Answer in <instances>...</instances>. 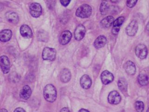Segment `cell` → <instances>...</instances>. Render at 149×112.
I'll return each mask as SVG.
<instances>
[{
	"label": "cell",
	"instance_id": "obj_1",
	"mask_svg": "<svg viewBox=\"0 0 149 112\" xmlns=\"http://www.w3.org/2000/svg\"><path fill=\"white\" fill-rule=\"evenodd\" d=\"M44 99L49 102H55L57 97V91L55 86L51 84H48L44 88L43 91Z\"/></svg>",
	"mask_w": 149,
	"mask_h": 112
},
{
	"label": "cell",
	"instance_id": "obj_2",
	"mask_svg": "<svg viewBox=\"0 0 149 112\" xmlns=\"http://www.w3.org/2000/svg\"><path fill=\"white\" fill-rule=\"evenodd\" d=\"M92 13V8L88 4L82 5L77 8L76 12V15L78 18H86L91 16Z\"/></svg>",
	"mask_w": 149,
	"mask_h": 112
},
{
	"label": "cell",
	"instance_id": "obj_3",
	"mask_svg": "<svg viewBox=\"0 0 149 112\" xmlns=\"http://www.w3.org/2000/svg\"><path fill=\"white\" fill-rule=\"evenodd\" d=\"M56 51L54 48L45 47L43 49L42 57L45 60L53 61L56 59Z\"/></svg>",
	"mask_w": 149,
	"mask_h": 112
},
{
	"label": "cell",
	"instance_id": "obj_4",
	"mask_svg": "<svg viewBox=\"0 0 149 112\" xmlns=\"http://www.w3.org/2000/svg\"><path fill=\"white\" fill-rule=\"evenodd\" d=\"M29 12L33 17L37 18L42 15V8L40 4L34 2L29 6Z\"/></svg>",
	"mask_w": 149,
	"mask_h": 112
},
{
	"label": "cell",
	"instance_id": "obj_5",
	"mask_svg": "<svg viewBox=\"0 0 149 112\" xmlns=\"http://www.w3.org/2000/svg\"><path fill=\"white\" fill-rule=\"evenodd\" d=\"M135 53L139 58L143 60L145 59L147 56L148 50L144 44H139L136 46L135 49Z\"/></svg>",
	"mask_w": 149,
	"mask_h": 112
},
{
	"label": "cell",
	"instance_id": "obj_6",
	"mask_svg": "<svg viewBox=\"0 0 149 112\" xmlns=\"http://www.w3.org/2000/svg\"><path fill=\"white\" fill-rule=\"evenodd\" d=\"M0 67L4 74H7L9 72L10 69V61L7 56H2L0 57Z\"/></svg>",
	"mask_w": 149,
	"mask_h": 112
},
{
	"label": "cell",
	"instance_id": "obj_7",
	"mask_svg": "<svg viewBox=\"0 0 149 112\" xmlns=\"http://www.w3.org/2000/svg\"><path fill=\"white\" fill-rule=\"evenodd\" d=\"M138 23L136 20H133L126 28V32L129 36H134L138 30Z\"/></svg>",
	"mask_w": 149,
	"mask_h": 112
},
{
	"label": "cell",
	"instance_id": "obj_8",
	"mask_svg": "<svg viewBox=\"0 0 149 112\" xmlns=\"http://www.w3.org/2000/svg\"><path fill=\"white\" fill-rule=\"evenodd\" d=\"M108 100L110 104L117 105L121 102V96L117 91H112L109 94Z\"/></svg>",
	"mask_w": 149,
	"mask_h": 112
},
{
	"label": "cell",
	"instance_id": "obj_9",
	"mask_svg": "<svg viewBox=\"0 0 149 112\" xmlns=\"http://www.w3.org/2000/svg\"><path fill=\"white\" fill-rule=\"evenodd\" d=\"M72 36V34L70 31L66 30L63 32L60 36L59 38L60 43L62 45L67 44L71 40Z\"/></svg>",
	"mask_w": 149,
	"mask_h": 112
},
{
	"label": "cell",
	"instance_id": "obj_10",
	"mask_svg": "<svg viewBox=\"0 0 149 112\" xmlns=\"http://www.w3.org/2000/svg\"><path fill=\"white\" fill-rule=\"evenodd\" d=\"M102 82L104 85H108L113 81L114 80L113 75L108 71H104L101 75Z\"/></svg>",
	"mask_w": 149,
	"mask_h": 112
},
{
	"label": "cell",
	"instance_id": "obj_11",
	"mask_svg": "<svg viewBox=\"0 0 149 112\" xmlns=\"http://www.w3.org/2000/svg\"><path fill=\"white\" fill-rule=\"evenodd\" d=\"M86 30L85 28L83 25L80 24L76 28L74 31V38L77 41L81 40L84 38L85 35Z\"/></svg>",
	"mask_w": 149,
	"mask_h": 112
},
{
	"label": "cell",
	"instance_id": "obj_12",
	"mask_svg": "<svg viewBox=\"0 0 149 112\" xmlns=\"http://www.w3.org/2000/svg\"><path fill=\"white\" fill-rule=\"evenodd\" d=\"M126 72L130 75H133L136 72V68L133 62L128 61L123 66Z\"/></svg>",
	"mask_w": 149,
	"mask_h": 112
},
{
	"label": "cell",
	"instance_id": "obj_13",
	"mask_svg": "<svg viewBox=\"0 0 149 112\" xmlns=\"http://www.w3.org/2000/svg\"><path fill=\"white\" fill-rule=\"evenodd\" d=\"M20 33L23 37L30 38L32 37L33 33L31 28L27 25H22L20 28Z\"/></svg>",
	"mask_w": 149,
	"mask_h": 112
},
{
	"label": "cell",
	"instance_id": "obj_14",
	"mask_svg": "<svg viewBox=\"0 0 149 112\" xmlns=\"http://www.w3.org/2000/svg\"><path fill=\"white\" fill-rule=\"evenodd\" d=\"M92 81L88 75H84L80 79V84L81 87L84 89H88L91 88Z\"/></svg>",
	"mask_w": 149,
	"mask_h": 112
},
{
	"label": "cell",
	"instance_id": "obj_15",
	"mask_svg": "<svg viewBox=\"0 0 149 112\" xmlns=\"http://www.w3.org/2000/svg\"><path fill=\"white\" fill-rule=\"evenodd\" d=\"M31 89L29 85H26L23 86L20 92V96L23 99H28L30 98L31 95Z\"/></svg>",
	"mask_w": 149,
	"mask_h": 112
},
{
	"label": "cell",
	"instance_id": "obj_16",
	"mask_svg": "<svg viewBox=\"0 0 149 112\" xmlns=\"http://www.w3.org/2000/svg\"><path fill=\"white\" fill-rule=\"evenodd\" d=\"M71 72L69 69H63L60 73V79L63 83H67L71 78Z\"/></svg>",
	"mask_w": 149,
	"mask_h": 112
},
{
	"label": "cell",
	"instance_id": "obj_17",
	"mask_svg": "<svg viewBox=\"0 0 149 112\" xmlns=\"http://www.w3.org/2000/svg\"><path fill=\"white\" fill-rule=\"evenodd\" d=\"M5 17L9 22L14 24L18 23L19 20L17 14L14 12H8L5 14Z\"/></svg>",
	"mask_w": 149,
	"mask_h": 112
},
{
	"label": "cell",
	"instance_id": "obj_18",
	"mask_svg": "<svg viewBox=\"0 0 149 112\" xmlns=\"http://www.w3.org/2000/svg\"><path fill=\"white\" fill-rule=\"evenodd\" d=\"M12 32L10 29H4L0 32V41L6 42L9 41L11 38Z\"/></svg>",
	"mask_w": 149,
	"mask_h": 112
},
{
	"label": "cell",
	"instance_id": "obj_19",
	"mask_svg": "<svg viewBox=\"0 0 149 112\" xmlns=\"http://www.w3.org/2000/svg\"><path fill=\"white\" fill-rule=\"evenodd\" d=\"M107 42L106 37L103 35H101L97 38L95 41L94 46L97 49H100L104 46Z\"/></svg>",
	"mask_w": 149,
	"mask_h": 112
},
{
	"label": "cell",
	"instance_id": "obj_20",
	"mask_svg": "<svg viewBox=\"0 0 149 112\" xmlns=\"http://www.w3.org/2000/svg\"><path fill=\"white\" fill-rule=\"evenodd\" d=\"M114 18L113 16H108L103 19L100 22L101 26L104 28H108L113 24Z\"/></svg>",
	"mask_w": 149,
	"mask_h": 112
},
{
	"label": "cell",
	"instance_id": "obj_21",
	"mask_svg": "<svg viewBox=\"0 0 149 112\" xmlns=\"http://www.w3.org/2000/svg\"><path fill=\"white\" fill-rule=\"evenodd\" d=\"M138 81L142 86H146L148 84V77L147 75L144 74H140L137 77Z\"/></svg>",
	"mask_w": 149,
	"mask_h": 112
},
{
	"label": "cell",
	"instance_id": "obj_22",
	"mask_svg": "<svg viewBox=\"0 0 149 112\" xmlns=\"http://www.w3.org/2000/svg\"><path fill=\"white\" fill-rule=\"evenodd\" d=\"M118 86L122 92H125L127 90V81L125 78H121L118 81Z\"/></svg>",
	"mask_w": 149,
	"mask_h": 112
},
{
	"label": "cell",
	"instance_id": "obj_23",
	"mask_svg": "<svg viewBox=\"0 0 149 112\" xmlns=\"http://www.w3.org/2000/svg\"><path fill=\"white\" fill-rule=\"evenodd\" d=\"M38 39L42 42H47L49 38L48 33L43 30H40L38 33L37 35Z\"/></svg>",
	"mask_w": 149,
	"mask_h": 112
},
{
	"label": "cell",
	"instance_id": "obj_24",
	"mask_svg": "<svg viewBox=\"0 0 149 112\" xmlns=\"http://www.w3.org/2000/svg\"><path fill=\"white\" fill-rule=\"evenodd\" d=\"M109 9V5L106 1H103L100 5V13L102 15H105L108 13Z\"/></svg>",
	"mask_w": 149,
	"mask_h": 112
},
{
	"label": "cell",
	"instance_id": "obj_25",
	"mask_svg": "<svg viewBox=\"0 0 149 112\" xmlns=\"http://www.w3.org/2000/svg\"><path fill=\"white\" fill-rule=\"evenodd\" d=\"M125 20V18L123 16H121V17L118 18L116 20H114L113 23V27L120 28V26L123 24V23L124 22Z\"/></svg>",
	"mask_w": 149,
	"mask_h": 112
},
{
	"label": "cell",
	"instance_id": "obj_26",
	"mask_svg": "<svg viewBox=\"0 0 149 112\" xmlns=\"http://www.w3.org/2000/svg\"><path fill=\"white\" fill-rule=\"evenodd\" d=\"M144 104L141 101H137L135 103V107L137 112H142L144 109Z\"/></svg>",
	"mask_w": 149,
	"mask_h": 112
},
{
	"label": "cell",
	"instance_id": "obj_27",
	"mask_svg": "<svg viewBox=\"0 0 149 112\" xmlns=\"http://www.w3.org/2000/svg\"><path fill=\"white\" fill-rule=\"evenodd\" d=\"M137 2V1H126V5L128 7L132 8L135 6V5L136 4Z\"/></svg>",
	"mask_w": 149,
	"mask_h": 112
},
{
	"label": "cell",
	"instance_id": "obj_28",
	"mask_svg": "<svg viewBox=\"0 0 149 112\" xmlns=\"http://www.w3.org/2000/svg\"><path fill=\"white\" fill-rule=\"evenodd\" d=\"M119 30H120V28L113 27L112 28V32L114 35H118L119 32Z\"/></svg>",
	"mask_w": 149,
	"mask_h": 112
},
{
	"label": "cell",
	"instance_id": "obj_29",
	"mask_svg": "<svg viewBox=\"0 0 149 112\" xmlns=\"http://www.w3.org/2000/svg\"><path fill=\"white\" fill-rule=\"evenodd\" d=\"M70 1H60L61 4L64 7H67Z\"/></svg>",
	"mask_w": 149,
	"mask_h": 112
},
{
	"label": "cell",
	"instance_id": "obj_30",
	"mask_svg": "<svg viewBox=\"0 0 149 112\" xmlns=\"http://www.w3.org/2000/svg\"><path fill=\"white\" fill-rule=\"evenodd\" d=\"M14 112H26V111L22 108L18 107V108H17L15 110Z\"/></svg>",
	"mask_w": 149,
	"mask_h": 112
},
{
	"label": "cell",
	"instance_id": "obj_31",
	"mask_svg": "<svg viewBox=\"0 0 149 112\" xmlns=\"http://www.w3.org/2000/svg\"><path fill=\"white\" fill-rule=\"evenodd\" d=\"M60 112H70V111L67 107H64L61 109Z\"/></svg>",
	"mask_w": 149,
	"mask_h": 112
},
{
	"label": "cell",
	"instance_id": "obj_32",
	"mask_svg": "<svg viewBox=\"0 0 149 112\" xmlns=\"http://www.w3.org/2000/svg\"><path fill=\"white\" fill-rule=\"evenodd\" d=\"M78 112H90L87 110L85 109H81L79 110Z\"/></svg>",
	"mask_w": 149,
	"mask_h": 112
},
{
	"label": "cell",
	"instance_id": "obj_33",
	"mask_svg": "<svg viewBox=\"0 0 149 112\" xmlns=\"http://www.w3.org/2000/svg\"><path fill=\"white\" fill-rule=\"evenodd\" d=\"M3 8V4L0 2V11L2 10Z\"/></svg>",
	"mask_w": 149,
	"mask_h": 112
},
{
	"label": "cell",
	"instance_id": "obj_34",
	"mask_svg": "<svg viewBox=\"0 0 149 112\" xmlns=\"http://www.w3.org/2000/svg\"><path fill=\"white\" fill-rule=\"evenodd\" d=\"M0 112H8V111L6 109H0Z\"/></svg>",
	"mask_w": 149,
	"mask_h": 112
}]
</instances>
